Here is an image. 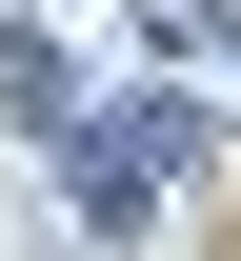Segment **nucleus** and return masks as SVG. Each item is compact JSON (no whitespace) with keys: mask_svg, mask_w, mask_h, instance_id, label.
Instances as JSON below:
<instances>
[{"mask_svg":"<svg viewBox=\"0 0 241 261\" xmlns=\"http://www.w3.org/2000/svg\"><path fill=\"white\" fill-rule=\"evenodd\" d=\"M181 161H201V121H181V100H121V121L81 141V201H101V221H141V201H161Z\"/></svg>","mask_w":241,"mask_h":261,"instance_id":"f257e3e1","label":"nucleus"}]
</instances>
